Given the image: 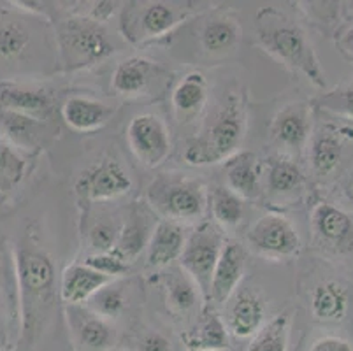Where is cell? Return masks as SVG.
Segmentation results:
<instances>
[{
    "instance_id": "6da1fadb",
    "label": "cell",
    "mask_w": 353,
    "mask_h": 351,
    "mask_svg": "<svg viewBox=\"0 0 353 351\" xmlns=\"http://www.w3.org/2000/svg\"><path fill=\"white\" fill-rule=\"evenodd\" d=\"M12 257L20 308L18 344L28 348L34 346L53 320L57 299H60L57 270L50 253L28 234L16 244Z\"/></svg>"
},
{
    "instance_id": "7a4b0ae2",
    "label": "cell",
    "mask_w": 353,
    "mask_h": 351,
    "mask_svg": "<svg viewBox=\"0 0 353 351\" xmlns=\"http://www.w3.org/2000/svg\"><path fill=\"white\" fill-rule=\"evenodd\" d=\"M46 60L59 69L50 21L18 8L14 2L0 4V81L43 74Z\"/></svg>"
},
{
    "instance_id": "3957f363",
    "label": "cell",
    "mask_w": 353,
    "mask_h": 351,
    "mask_svg": "<svg viewBox=\"0 0 353 351\" xmlns=\"http://www.w3.org/2000/svg\"><path fill=\"white\" fill-rule=\"evenodd\" d=\"M256 43L265 53L320 90L327 79L310 35L303 25L278 8H262L255 16Z\"/></svg>"
},
{
    "instance_id": "277c9868",
    "label": "cell",
    "mask_w": 353,
    "mask_h": 351,
    "mask_svg": "<svg viewBox=\"0 0 353 351\" xmlns=\"http://www.w3.org/2000/svg\"><path fill=\"white\" fill-rule=\"evenodd\" d=\"M248 128V112L243 95L230 92L214 116L185 146L183 159L195 167L223 163L241 151Z\"/></svg>"
},
{
    "instance_id": "5b68a950",
    "label": "cell",
    "mask_w": 353,
    "mask_h": 351,
    "mask_svg": "<svg viewBox=\"0 0 353 351\" xmlns=\"http://www.w3.org/2000/svg\"><path fill=\"white\" fill-rule=\"evenodd\" d=\"M57 63L62 72L97 66L117 53V44L104 23L88 14H67L51 21Z\"/></svg>"
},
{
    "instance_id": "8992f818",
    "label": "cell",
    "mask_w": 353,
    "mask_h": 351,
    "mask_svg": "<svg viewBox=\"0 0 353 351\" xmlns=\"http://www.w3.org/2000/svg\"><path fill=\"white\" fill-rule=\"evenodd\" d=\"M206 8L197 2H127L120 8V34L132 46L165 37Z\"/></svg>"
},
{
    "instance_id": "52a82bcc",
    "label": "cell",
    "mask_w": 353,
    "mask_h": 351,
    "mask_svg": "<svg viewBox=\"0 0 353 351\" xmlns=\"http://www.w3.org/2000/svg\"><path fill=\"white\" fill-rule=\"evenodd\" d=\"M146 201L162 220L192 223L206 212L208 188L201 179L187 174H160L148 186Z\"/></svg>"
},
{
    "instance_id": "ba28073f",
    "label": "cell",
    "mask_w": 353,
    "mask_h": 351,
    "mask_svg": "<svg viewBox=\"0 0 353 351\" xmlns=\"http://www.w3.org/2000/svg\"><path fill=\"white\" fill-rule=\"evenodd\" d=\"M225 232L213 221H202L192 232H188L187 243L179 257V267L195 281L201 290L204 302L210 295L211 278L225 246Z\"/></svg>"
},
{
    "instance_id": "9c48e42d",
    "label": "cell",
    "mask_w": 353,
    "mask_h": 351,
    "mask_svg": "<svg viewBox=\"0 0 353 351\" xmlns=\"http://www.w3.org/2000/svg\"><path fill=\"white\" fill-rule=\"evenodd\" d=\"M246 243L253 253L269 260H288L301 253V237L292 221L280 212L260 217L246 232Z\"/></svg>"
},
{
    "instance_id": "30bf717a",
    "label": "cell",
    "mask_w": 353,
    "mask_h": 351,
    "mask_svg": "<svg viewBox=\"0 0 353 351\" xmlns=\"http://www.w3.org/2000/svg\"><path fill=\"white\" fill-rule=\"evenodd\" d=\"M127 143L141 166L160 167L171 154V134L165 121L153 112L134 116L127 127Z\"/></svg>"
},
{
    "instance_id": "8fae6325",
    "label": "cell",
    "mask_w": 353,
    "mask_h": 351,
    "mask_svg": "<svg viewBox=\"0 0 353 351\" xmlns=\"http://www.w3.org/2000/svg\"><path fill=\"white\" fill-rule=\"evenodd\" d=\"M132 190V179L118 160L102 159L79 174L76 193L88 204L109 202L127 195Z\"/></svg>"
},
{
    "instance_id": "7c38bea8",
    "label": "cell",
    "mask_w": 353,
    "mask_h": 351,
    "mask_svg": "<svg viewBox=\"0 0 353 351\" xmlns=\"http://www.w3.org/2000/svg\"><path fill=\"white\" fill-rule=\"evenodd\" d=\"M311 232L316 246L332 255L353 251V218L330 202H316L311 209Z\"/></svg>"
},
{
    "instance_id": "4fadbf2b",
    "label": "cell",
    "mask_w": 353,
    "mask_h": 351,
    "mask_svg": "<svg viewBox=\"0 0 353 351\" xmlns=\"http://www.w3.org/2000/svg\"><path fill=\"white\" fill-rule=\"evenodd\" d=\"M0 109L50 121L54 112V95L50 88L30 79L0 81Z\"/></svg>"
},
{
    "instance_id": "5bb4252c",
    "label": "cell",
    "mask_w": 353,
    "mask_h": 351,
    "mask_svg": "<svg viewBox=\"0 0 353 351\" xmlns=\"http://www.w3.org/2000/svg\"><path fill=\"white\" fill-rule=\"evenodd\" d=\"M311 104L306 102H292L276 112L271 121V137L280 148H283V154L292 157L303 153L307 148L311 137V123H313Z\"/></svg>"
},
{
    "instance_id": "9a60e30c",
    "label": "cell",
    "mask_w": 353,
    "mask_h": 351,
    "mask_svg": "<svg viewBox=\"0 0 353 351\" xmlns=\"http://www.w3.org/2000/svg\"><path fill=\"white\" fill-rule=\"evenodd\" d=\"M353 141V130L334 125H320L311 132L307 160L316 178H329L345 159L346 143Z\"/></svg>"
},
{
    "instance_id": "2e32d148",
    "label": "cell",
    "mask_w": 353,
    "mask_h": 351,
    "mask_svg": "<svg viewBox=\"0 0 353 351\" xmlns=\"http://www.w3.org/2000/svg\"><path fill=\"white\" fill-rule=\"evenodd\" d=\"M165 69L144 57H128L121 60L111 76V90L114 95L136 99L152 93L153 85H159Z\"/></svg>"
},
{
    "instance_id": "e0dca14e",
    "label": "cell",
    "mask_w": 353,
    "mask_h": 351,
    "mask_svg": "<svg viewBox=\"0 0 353 351\" xmlns=\"http://www.w3.org/2000/svg\"><path fill=\"white\" fill-rule=\"evenodd\" d=\"M225 305L223 321L230 336L237 339H250L264 327L265 302L256 290L237 288Z\"/></svg>"
},
{
    "instance_id": "ac0fdd59",
    "label": "cell",
    "mask_w": 353,
    "mask_h": 351,
    "mask_svg": "<svg viewBox=\"0 0 353 351\" xmlns=\"http://www.w3.org/2000/svg\"><path fill=\"white\" fill-rule=\"evenodd\" d=\"M20 336V308L16 286L14 257L12 251L0 244V350L12 346V339Z\"/></svg>"
},
{
    "instance_id": "d6986e66",
    "label": "cell",
    "mask_w": 353,
    "mask_h": 351,
    "mask_svg": "<svg viewBox=\"0 0 353 351\" xmlns=\"http://www.w3.org/2000/svg\"><path fill=\"white\" fill-rule=\"evenodd\" d=\"M67 321L79 351L113 350L117 339L113 325L90 311L86 305H67Z\"/></svg>"
},
{
    "instance_id": "ffe728a7",
    "label": "cell",
    "mask_w": 353,
    "mask_h": 351,
    "mask_svg": "<svg viewBox=\"0 0 353 351\" xmlns=\"http://www.w3.org/2000/svg\"><path fill=\"white\" fill-rule=\"evenodd\" d=\"M246 270V253L245 248L237 241H227L221 255L218 259L216 265L211 278L210 295H208V304L213 308L225 305L227 301L236 294L239 288V283L245 276Z\"/></svg>"
},
{
    "instance_id": "44dd1931",
    "label": "cell",
    "mask_w": 353,
    "mask_h": 351,
    "mask_svg": "<svg viewBox=\"0 0 353 351\" xmlns=\"http://www.w3.org/2000/svg\"><path fill=\"white\" fill-rule=\"evenodd\" d=\"M264 188L272 201L287 202L294 201L304 192L306 186V174L295 159L287 154H272L265 160L262 169Z\"/></svg>"
},
{
    "instance_id": "7402d4cb",
    "label": "cell",
    "mask_w": 353,
    "mask_h": 351,
    "mask_svg": "<svg viewBox=\"0 0 353 351\" xmlns=\"http://www.w3.org/2000/svg\"><path fill=\"white\" fill-rule=\"evenodd\" d=\"M352 290L343 279L325 278L311 288V314L320 323H341L350 311Z\"/></svg>"
},
{
    "instance_id": "603a6c76",
    "label": "cell",
    "mask_w": 353,
    "mask_h": 351,
    "mask_svg": "<svg viewBox=\"0 0 353 351\" xmlns=\"http://www.w3.org/2000/svg\"><path fill=\"white\" fill-rule=\"evenodd\" d=\"M48 121L34 120L18 112L0 109V139L25 154H34L44 146Z\"/></svg>"
},
{
    "instance_id": "cb8c5ba5",
    "label": "cell",
    "mask_w": 353,
    "mask_h": 351,
    "mask_svg": "<svg viewBox=\"0 0 353 351\" xmlns=\"http://www.w3.org/2000/svg\"><path fill=\"white\" fill-rule=\"evenodd\" d=\"M157 221L153 223L152 214L139 204L128 209L125 220H121L120 234H118L117 244L113 253L123 259L125 262L132 263L139 259V255L148 248L152 232Z\"/></svg>"
},
{
    "instance_id": "d4e9b609",
    "label": "cell",
    "mask_w": 353,
    "mask_h": 351,
    "mask_svg": "<svg viewBox=\"0 0 353 351\" xmlns=\"http://www.w3.org/2000/svg\"><path fill=\"white\" fill-rule=\"evenodd\" d=\"M225 186L237 193L243 201L259 199L264 192L262 185V166L253 151L241 150L225 160Z\"/></svg>"
},
{
    "instance_id": "484cf974",
    "label": "cell",
    "mask_w": 353,
    "mask_h": 351,
    "mask_svg": "<svg viewBox=\"0 0 353 351\" xmlns=\"http://www.w3.org/2000/svg\"><path fill=\"white\" fill-rule=\"evenodd\" d=\"M187 237L188 232L185 225L171 220L157 221L146 248L148 265L155 269L171 267L181 257Z\"/></svg>"
},
{
    "instance_id": "4316f807",
    "label": "cell",
    "mask_w": 353,
    "mask_h": 351,
    "mask_svg": "<svg viewBox=\"0 0 353 351\" xmlns=\"http://www.w3.org/2000/svg\"><path fill=\"white\" fill-rule=\"evenodd\" d=\"M60 112L70 130L86 134L105 127L113 118L114 108L94 97L72 95L63 102Z\"/></svg>"
},
{
    "instance_id": "83f0119b",
    "label": "cell",
    "mask_w": 353,
    "mask_h": 351,
    "mask_svg": "<svg viewBox=\"0 0 353 351\" xmlns=\"http://www.w3.org/2000/svg\"><path fill=\"white\" fill-rule=\"evenodd\" d=\"M113 279L99 274L85 263H70L63 269L60 278V301L65 305H86L102 286Z\"/></svg>"
},
{
    "instance_id": "f1b7e54d",
    "label": "cell",
    "mask_w": 353,
    "mask_h": 351,
    "mask_svg": "<svg viewBox=\"0 0 353 351\" xmlns=\"http://www.w3.org/2000/svg\"><path fill=\"white\" fill-rule=\"evenodd\" d=\"M188 350L194 351H225L230 348V334L225 321L216 308L204 302L199 313L197 323L185 336Z\"/></svg>"
},
{
    "instance_id": "f546056e",
    "label": "cell",
    "mask_w": 353,
    "mask_h": 351,
    "mask_svg": "<svg viewBox=\"0 0 353 351\" xmlns=\"http://www.w3.org/2000/svg\"><path fill=\"white\" fill-rule=\"evenodd\" d=\"M243 39V28L237 19L229 14H216L210 18L199 32V44L206 54L221 58L237 50Z\"/></svg>"
},
{
    "instance_id": "4dcf8cb0",
    "label": "cell",
    "mask_w": 353,
    "mask_h": 351,
    "mask_svg": "<svg viewBox=\"0 0 353 351\" xmlns=\"http://www.w3.org/2000/svg\"><path fill=\"white\" fill-rule=\"evenodd\" d=\"M210 95V85L206 76L199 70L183 76L174 86L171 95L172 111L179 123H188L195 120L204 109Z\"/></svg>"
},
{
    "instance_id": "1f68e13d",
    "label": "cell",
    "mask_w": 353,
    "mask_h": 351,
    "mask_svg": "<svg viewBox=\"0 0 353 351\" xmlns=\"http://www.w3.org/2000/svg\"><path fill=\"white\" fill-rule=\"evenodd\" d=\"M163 297L169 311L174 314H188L195 311L201 302L204 304L199 286L181 267L169 269L163 276Z\"/></svg>"
},
{
    "instance_id": "d6a6232c",
    "label": "cell",
    "mask_w": 353,
    "mask_h": 351,
    "mask_svg": "<svg viewBox=\"0 0 353 351\" xmlns=\"http://www.w3.org/2000/svg\"><path fill=\"white\" fill-rule=\"evenodd\" d=\"M245 202L225 185H216L208 192V208L213 217V223H216L221 230L239 227L245 218Z\"/></svg>"
},
{
    "instance_id": "836d02e7",
    "label": "cell",
    "mask_w": 353,
    "mask_h": 351,
    "mask_svg": "<svg viewBox=\"0 0 353 351\" xmlns=\"http://www.w3.org/2000/svg\"><path fill=\"white\" fill-rule=\"evenodd\" d=\"M290 313L276 314L252 337L246 351H287L290 337Z\"/></svg>"
},
{
    "instance_id": "e575fe53",
    "label": "cell",
    "mask_w": 353,
    "mask_h": 351,
    "mask_svg": "<svg viewBox=\"0 0 353 351\" xmlns=\"http://www.w3.org/2000/svg\"><path fill=\"white\" fill-rule=\"evenodd\" d=\"M28 172V157L0 139V195L12 192Z\"/></svg>"
},
{
    "instance_id": "d590c367",
    "label": "cell",
    "mask_w": 353,
    "mask_h": 351,
    "mask_svg": "<svg viewBox=\"0 0 353 351\" xmlns=\"http://www.w3.org/2000/svg\"><path fill=\"white\" fill-rule=\"evenodd\" d=\"M313 104L341 120H353V79L332 90H323Z\"/></svg>"
},
{
    "instance_id": "8d00e7d4",
    "label": "cell",
    "mask_w": 353,
    "mask_h": 351,
    "mask_svg": "<svg viewBox=\"0 0 353 351\" xmlns=\"http://www.w3.org/2000/svg\"><path fill=\"white\" fill-rule=\"evenodd\" d=\"M125 305H127V299H125V292L121 290V286L117 281L108 283L105 286H102L94 297L90 299L86 308L90 311H94L99 317L105 318V320H113L118 318L123 313Z\"/></svg>"
},
{
    "instance_id": "74e56055",
    "label": "cell",
    "mask_w": 353,
    "mask_h": 351,
    "mask_svg": "<svg viewBox=\"0 0 353 351\" xmlns=\"http://www.w3.org/2000/svg\"><path fill=\"white\" fill-rule=\"evenodd\" d=\"M121 221L97 220L88 230V248L92 253H108L114 250Z\"/></svg>"
},
{
    "instance_id": "f35d334b",
    "label": "cell",
    "mask_w": 353,
    "mask_h": 351,
    "mask_svg": "<svg viewBox=\"0 0 353 351\" xmlns=\"http://www.w3.org/2000/svg\"><path fill=\"white\" fill-rule=\"evenodd\" d=\"M83 263L88 265L90 269H94L99 274L113 279V281L127 276L128 270H130V263L125 262L118 255H114L113 251H108V253H90V255L85 257Z\"/></svg>"
},
{
    "instance_id": "ab89813d",
    "label": "cell",
    "mask_w": 353,
    "mask_h": 351,
    "mask_svg": "<svg viewBox=\"0 0 353 351\" xmlns=\"http://www.w3.org/2000/svg\"><path fill=\"white\" fill-rule=\"evenodd\" d=\"M346 8H343L341 2V16L343 21L336 28V46L339 53L353 63V2H346Z\"/></svg>"
},
{
    "instance_id": "60d3db41",
    "label": "cell",
    "mask_w": 353,
    "mask_h": 351,
    "mask_svg": "<svg viewBox=\"0 0 353 351\" xmlns=\"http://www.w3.org/2000/svg\"><path fill=\"white\" fill-rule=\"evenodd\" d=\"M304 6H307V8H304V11L307 12V18L313 23L330 27L336 21H343L341 2H310V4Z\"/></svg>"
},
{
    "instance_id": "b9f144b4",
    "label": "cell",
    "mask_w": 353,
    "mask_h": 351,
    "mask_svg": "<svg viewBox=\"0 0 353 351\" xmlns=\"http://www.w3.org/2000/svg\"><path fill=\"white\" fill-rule=\"evenodd\" d=\"M307 351H353V343L341 336L327 334L313 341Z\"/></svg>"
},
{
    "instance_id": "7bdbcfd3",
    "label": "cell",
    "mask_w": 353,
    "mask_h": 351,
    "mask_svg": "<svg viewBox=\"0 0 353 351\" xmlns=\"http://www.w3.org/2000/svg\"><path fill=\"white\" fill-rule=\"evenodd\" d=\"M136 351H171V339L162 332H146L136 344Z\"/></svg>"
},
{
    "instance_id": "ee69618b",
    "label": "cell",
    "mask_w": 353,
    "mask_h": 351,
    "mask_svg": "<svg viewBox=\"0 0 353 351\" xmlns=\"http://www.w3.org/2000/svg\"><path fill=\"white\" fill-rule=\"evenodd\" d=\"M348 195H350V201L353 202V178H352V181H350V186H348Z\"/></svg>"
},
{
    "instance_id": "f6af8a7d",
    "label": "cell",
    "mask_w": 353,
    "mask_h": 351,
    "mask_svg": "<svg viewBox=\"0 0 353 351\" xmlns=\"http://www.w3.org/2000/svg\"><path fill=\"white\" fill-rule=\"evenodd\" d=\"M109 351H121V350H114V348H113V350H109Z\"/></svg>"
},
{
    "instance_id": "bcb514c9",
    "label": "cell",
    "mask_w": 353,
    "mask_h": 351,
    "mask_svg": "<svg viewBox=\"0 0 353 351\" xmlns=\"http://www.w3.org/2000/svg\"><path fill=\"white\" fill-rule=\"evenodd\" d=\"M0 202H2V195H0Z\"/></svg>"
},
{
    "instance_id": "7dc6e473",
    "label": "cell",
    "mask_w": 353,
    "mask_h": 351,
    "mask_svg": "<svg viewBox=\"0 0 353 351\" xmlns=\"http://www.w3.org/2000/svg\"><path fill=\"white\" fill-rule=\"evenodd\" d=\"M190 351H194V350H190Z\"/></svg>"
}]
</instances>
